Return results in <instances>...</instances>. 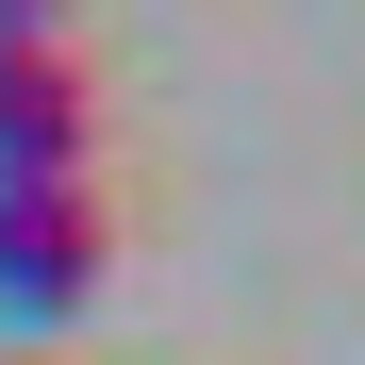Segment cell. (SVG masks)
I'll use <instances>...</instances> for the list:
<instances>
[{
	"instance_id": "2",
	"label": "cell",
	"mask_w": 365,
	"mask_h": 365,
	"mask_svg": "<svg viewBox=\"0 0 365 365\" xmlns=\"http://www.w3.org/2000/svg\"><path fill=\"white\" fill-rule=\"evenodd\" d=\"M116 266V216L100 182H34V200H0V332H67Z\"/></svg>"
},
{
	"instance_id": "1",
	"label": "cell",
	"mask_w": 365,
	"mask_h": 365,
	"mask_svg": "<svg viewBox=\"0 0 365 365\" xmlns=\"http://www.w3.org/2000/svg\"><path fill=\"white\" fill-rule=\"evenodd\" d=\"M100 166V83L83 50L50 17H0V200H34V182H83Z\"/></svg>"
}]
</instances>
